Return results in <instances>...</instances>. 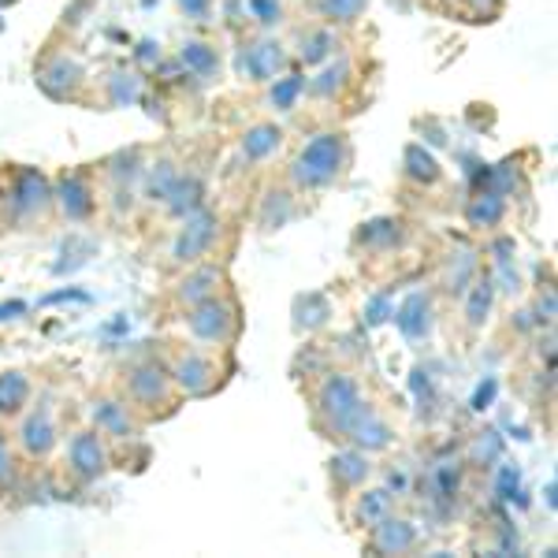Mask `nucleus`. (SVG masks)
<instances>
[{
    "label": "nucleus",
    "mask_w": 558,
    "mask_h": 558,
    "mask_svg": "<svg viewBox=\"0 0 558 558\" xmlns=\"http://www.w3.org/2000/svg\"><path fill=\"white\" fill-rule=\"evenodd\" d=\"M291 213H294L291 194H287V191H268L265 209H260V228H265V231L283 228V223L291 220Z\"/></svg>",
    "instance_id": "2f4dec72"
},
{
    "label": "nucleus",
    "mask_w": 558,
    "mask_h": 558,
    "mask_svg": "<svg viewBox=\"0 0 558 558\" xmlns=\"http://www.w3.org/2000/svg\"><path fill=\"white\" fill-rule=\"evenodd\" d=\"M502 458V436L499 432H481L470 447V462L473 465H495Z\"/></svg>",
    "instance_id": "4c0bfd02"
},
{
    "label": "nucleus",
    "mask_w": 558,
    "mask_h": 558,
    "mask_svg": "<svg viewBox=\"0 0 558 558\" xmlns=\"http://www.w3.org/2000/svg\"><path fill=\"white\" fill-rule=\"evenodd\" d=\"M465 4H470L476 15H495L502 8V0H465Z\"/></svg>",
    "instance_id": "de8ad7c7"
},
{
    "label": "nucleus",
    "mask_w": 558,
    "mask_h": 558,
    "mask_svg": "<svg viewBox=\"0 0 558 558\" xmlns=\"http://www.w3.org/2000/svg\"><path fill=\"white\" fill-rule=\"evenodd\" d=\"M172 387L186 395V399H205V395L216 387V365L205 354H179L172 365Z\"/></svg>",
    "instance_id": "9d476101"
},
{
    "label": "nucleus",
    "mask_w": 558,
    "mask_h": 558,
    "mask_svg": "<svg viewBox=\"0 0 558 558\" xmlns=\"http://www.w3.org/2000/svg\"><path fill=\"white\" fill-rule=\"evenodd\" d=\"M391 313H395L391 299H387V294H376V299H368V305H365V324H368V328H380Z\"/></svg>",
    "instance_id": "79ce46f5"
},
{
    "label": "nucleus",
    "mask_w": 558,
    "mask_h": 558,
    "mask_svg": "<svg viewBox=\"0 0 558 558\" xmlns=\"http://www.w3.org/2000/svg\"><path fill=\"white\" fill-rule=\"evenodd\" d=\"M476 279V257L473 254H462L454 257L451 265H447V294H465V287H470Z\"/></svg>",
    "instance_id": "e433bc0d"
},
{
    "label": "nucleus",
    "mask_w": 558,
    "mask_h": 558,
    "mask_svg": "<svg viewBox=\"0 0 558 558\" xmlns=\"http://www.w3.org/2000/svg\"><path fill=\"white\" fill-rule=\"evenodd\" d=\"M216 239H220V216L202 205L197 213L183 216V228L172 242V260L175 265H197L213 250Z\"/></svg>",
    "instance_id": "20e7f679"
},
{
    "label": "nucleus",
    "mask_w": 558,
    "mask_h": 558,
    "mask_svg": "<svg viewBox=\"0 0 558 558\" xmlns=\"http://www.w3.org/2000/svg\"><path fill=\"white\" fill-rule=\"evenodd\" d=\"M220 287H223V268L220 265H194L191 272L179 279L175 299L183 305H197V302L213 299V294H220Z\"/></svg>",
    "instance_id": "f3484780"
},
{
    "label": "nucleus",
    "mask_w": 558,
    "mask_h": 558,
    "mask_svg": "<svg viewBox=\"0 0 558 558\" xmlns=\"http://www.w3.org/2000/svg\"><path fill=\"white\" fill-rule=\"evenodd\" d=\"M495 387H499L495 380H484L481 387H476V395H473V407H476V410H484V407H488V402L495 399Z\"/></svg>",
    "instance_id": "a18cd8bd"
},
{
    "label": "nucleus",
    "mask_w": 558,
    "mask_h": 558,
    "mask_svg": "<svg viewBox=\"0 0 558 558\" xmlns=\"http://www.w3.org/2000/svg\"><path fill=\"white\" fill-rule=\"evenodd\" d=\"M365 410L362 387L350 373H328L317 391V413L324 421V428L336 432V436H347V428L354 425V417Z\"/></svg>",
    "instance_id": "f03ea898"
},
{
    "label": "nucleus",
    "mask_w": 558,
    "mask_h": 558,
    "mask_svg": "<svg viewBox=\"0 0 558 558\" xmlns=\"http://www.w3.org/2000/svg\"><path fill=\"white\" fill-rule=\"evenodd\" d=\"M402 172H407V179H413L417 186H432L439 183V175H444V168H439V160L432 157V153L425 146H407V153H402Z\"/></svg>",
    "instance_id": "393cba45"
},
{
    "label": "nucleus",
    "mask_w": 558,
    "mask_h": 558,
    "mask_svg": "<svg viewBox=\"0 0 558 558\" xmlns=\"http://www.w3.org/2000/svg\"><path fill=\"white\" fill-rule=\"evenodd\" d=\"M547 507L555 510V481H547Z\"/></svg>",
    "instance_id": "603ef678"
},
{
    "label": "nucleus",
    "mask_w": 558,
    "mask_h": 558,
    "mask_svg": "<svg viewBox=\"0 0 558 558\" xmlns=\"http://www.w3.org/2000/svg\"><path fill=\"white\" fill-rule=\"evenodd\" d=\"M428 488H432V499H454L458 488H462V465L439 462L436 470L428 473Z\"/></svg>",
    "instance_id": "7c9ffc66"
},
{
    "label": "nucleus",
    "mask_w": 558,
    "mask_h": 558,
    "mask_svg": "<svg viewBox=\"0 0 558 558\" xmlns=\"http://www.w3.org/2000/svg\"><path fill=\"white\" fill-rule=\"evenodd\" d=\"M502 216H507V197L495 194V191H481L470 205H465V223H470V228H476V231L499 228Z\"/></svg>",
    "instance_id": "aec40b11"
},
{
    "label": "nucleus",
    "mask_w": 558,
    "mask_h": 558,
    "mask_svg": "<svg viewBox=\"0 0 558 558\" xmlns=\"http://www.w3.org/2000/svg\"><path fill=\"white\" fill-rule=\"evenodd\" d=\"M26 402H31V376L23 368L0 373V417H20Z\"/></svg>",
    "instance_id": "412c9836"
},
{
    "label": "nucleus",
    "mask_w": 558,
    "mask_h": 558,
    "mask_svg": "<svg viewBox=\"0 0 558 558\" xmlns=\"http://www.w3.org/2000/svg\"><path fill=\"white\" fill-rule=\"evenodd\" d=\"M350 71H354V68H350V60H347V57L331 60V64L324 68L317 78H310V94H317V97H336L339 89L347 86Z\"/></svg>",
    "instance_id": "c85d7f7f"
},
{
    "label": "nucleus",
    "mask_w": 558,
    "mask_h": 558,
    "mask_svg": "<svg viewBox=\"0 0 558 558\" xmlns=\"http://www.w3.org/2000/svg\"><path fill=\"white\" fill-rule=\"evenodd\" d=\"M357 242H362L365 250H395L402 242V223L395 220V216H376V220L362 223Z\"/></svg>",
    "instance_id": "a878e982"
},
{
    "label": "nucleus",
    "mask_w": 558,
    "mask_h": 558,
    "mask_svg": "<svg viewBox=\"0 0 558 558\" xmlns=\"http://www.w3.org/2000/svg\"><path fill=\"white\" fill-rule=\"evenodd\" d=\"M8 205H12V213L23 216V220L41 216L52 205V183L38 172V168H23L12 183V197H8Z\"/></svg>",
    "instance_id": "1a4fd4ad"
},
{
    "label": "nucleus",
    "mask_w": 558,
    "mask_h": 558,
    "mask_svg": "<svg viewBox=\"0 0 558 558\" xmlns=\"http://www.w3.org/2000/svg\"><path fill=\"white\" fill-rule=\"evenodd\" d=\"M12 476H15V462H12V451H8V454H0V488L12 484Z\"/></svg>",
    "instance_id": "09e8293b"
},
{
    "label": "nucleus",
    "mask_w": 558,
    "mask_h": 558,
    "mask_svg": "<svg viewBox=\"0 0 558 558\" xmlns=\"http://www.w3.org/2000/svg\"><path fill=\"white\" fill-rule=\"evenodd\" d=\"M373 0H320V15L331 23H354Z\"/></svg>",
    "instance_id": "58836bf2"
},
{
    "label": "nucleus",
    "mask_w": 558,
    "mask_h": 558,
    "mask_svg": "<svg viewBox=\"0 0 558 558\" xmlns=\"http://www.w3.org/2000/svg\"><path fill=\"white\" fill-rule=\"evenodd\" d=\"M373 533V551L376 555H410L417 547V525L407 518H391L387 514L380 525L368 529Z\"/></svg>",
    "instance_id": "dca6fc26"
},
{
    "label": "nucleus",
    "mask_w": 558,
    "mask_h": 558,
    "mask_svg": "<svg viewBox=\"0 0 558 558\" xmlns=\"http://www.w3.org/2000/svg\"><path fill=\"white\" fill-rule=\"evenodd\" d=\"M536 324H555V291L539 294V302H536Z\"/></svg>",
    "instance_id": "c03bdc74"
},
{
    "label": "nucleus",
    "mask_w": 558,
    "mask_h": 558,
    "mask_svg": "<svg viewBox=\"0 0 558 558\" xmlns=\"http://www.w3.org/2000/svg\"><path fill=\"white\" fill-rule=\"evenodd\" d=\"M279 146H283V131L276 123H254L242 134V157L246 160H268Z\"/></svg>",
    "instance_id": "b1692460"
},
{
    "label": "nucleus",
    "mask_w": 558,
    "mask_h": 558,
    "mask_svg": "<svg viewBox=\"0 0 558 558\" xmlns=\"http://www.w3.org/2000/svg\"><path fill=\"white\" fill-rule=\"evenodd\" d=\"M186 328H191V336L197 339V343L228 347L231 339L239 336V310H235V302H228V299H220V294H213V299L191 305Z\"/></svg>",
    "instance_id": "7ed1b4c3"
},
{
    "label": "nucleus",
    "mask_w": 558,
    "mask_h": 558,
    "mask_svg": "<svg viewBox=\"0 0 558 558\" xmlns=\"http://www.w3.org/2000/svg\"><path fill=\"white\" fill-rule=\"evenodd\" d=\"M407 488H410V476L402 473V470H395L391 476H387V492H399V495H402Z\"/></svg>",
    "instance_id": "8fccbe9b"
},
{
    "label": "nucleus",
    "mask_w": 558,
    "mask_h": 558,
    "mask_svg": "<svg viewBox=\"0 0 558 558\" xmlns=\"http://www.w3.org/2000/svg\"><path fill=\"white\" fill-rule=\"evenodd\" d=\"M302 89H305L302 75H279V78H272V94H268V97H272V105L279 108V112H294Z\"/></svg>",
    "instance_id": "f704fd0d"
},
{
    "label": "nucleus",
    "mask_w": 558,
    "mask_h": 558,
    "mask_svg": "<svg viewBox=\"0 0 558 558\" xmlns=\"http://www.w3.org/2000/svg\"><path fill=\"white\" fill-rule=\"evenodd\" d=\"M250 12L260 26H276L283 15V0H250Z\"/></svg>",
    "instance_id": "a19ab883"
},
{
    "label": "nucleus",
    "mask_w": 558,
    "mask_h": 558,
    "mask_svg": "<svg viewBox=\"0 0 558 558\" xmlns=\"http://www.w3.org/2000/svg\"><path fill=\"white\" fill-rule=\"evenodd\" d=\"M492 305H495V279L484 276V279H473L470 287H465V324L476 331L484 328L492 317Z\"/></svg>",
    "instance_id": "5701e85b"
},
{
    "label": "nucleus",
    "mask_w": 558,
    "mask_h": 558,
    "mask_svg": "<svg viewBox=\"0 0 558 558\" xmlns=\"http://www.w3.org/2000/svg\"><path fill=\"white\" fill-rule=\"evenodd\" d=\"M128 395L134 407H165L172 399V376L165 373L157 362H142L128 373Z\"/></svg>",
    "instance_id": "0eeeda50"
},
{
    "label": "nucleus",
    "mask_w": 558,
    "mask_h": 558,
    "mask_svg": "<svg viewBox=\"0 0 558 558\" xmlns=\"http://www.w3.org/2000/svg\"><path fill=\"white\" fill-rule=\"evenodd\" d=\"M108 179H112L116 186H131L142 179V160H138V149H128V153H116L112 160H108Z\"/></svg>",
    "instance_id": "72a5a7b5"
},
{
    "label": "nucleus",
    "mask_w": 558,
    "mask_h": 558,
    "mask_svg": "<svg viewBox=\"0 0 558 558\" xmlns=\"http://www.w3.org/2000/svg\"><path fill=\"white\" fill-rule=\"evenodd\" d=\"M350 149H347V138L339 131H324L317 138H310L302 146V153L294 157L291 165V183L299 191H320V186L336 183L339 172H343Z\"/></svg>",
    "instance_id": "f257e3e1"
},
{
    "label": "nucleus",
    "mask_w": 558,
    "mask_h": 558,
    "mask_svg": "<svg viewBox=\"0 0 558 558\" xmlns=\"http://www.w3.org/2000/svg\"><path fill=\"white\" fill-rule=\"evenodd\" d=\"M68 470L86 484L101 481V476L108 473V447H105L101 432L83 428L68 439Z\"/></svg>",
    "instance_id": "39448f33"
},
{
    "label": "nucleus",
    "mask_w": 558,
    "mask_h": 558,
    "mask_svg": "<svg viewBox=\"0 0 558 558\" xmlns=\"http://www.w3.org/2000/svg\"><path fill=\"white\" fill-rule=\"evenodd\" d=\"M0 454H8V436H4V428H0Z\"/></svg>",
    "instance_id": "864d4df0"
},
{
    "label": "nucleus",
    "mask_w": 558,
    "mask_h": 558,
    "mask_svg": "<svg viewBox=\"0 0 558 558\" xmlns=\"http://www.w3.org/2000/svg\"><path fill=\"white\" fill-rule=\"evenodd\" d=\"M52 202H57V209L64 213V220H89V213H94V191H89V179L78 175V172H68L57 179V186H52Z\"/></svg>",
    "instance_id": "9b49d317"
},
{
    "label": "nucleus",
    "mask_w": 558,
    "mask_h": 558,
    "mask_svg": "<svg viewBox=\"0 0 558 558\" xmlns=\"http://www.w3.org/2000/svg\"><path fill=\"white\" fill-rule=\"evenodd\" d=\"M89 421H94V428L101 432L105 439H134L138 436V425H134V417H131V407L120 399H97L94 407H89Z\"/></svg>",
    "instance_id": "ddd939ff"
},
{
    "label": "nucleus",
    "mask_w": 558,
    "mask_h": 558,
    "mask_svg": "<svg viewBox=\"0 0 558 558\" xmlns=\"http://www.w3.org/2000/svg\"><path fill=\"white\" fill-rule=\"evenodd\" d=\"M287 71V49L272 38H260L254 45H242L239 52V75L254 78V83H272L276 75Z\"/></svg>",
    "instance_id": "423d86ee"
},
{
    "label": "nucleus",
    "mask_w": 558,
    "mask_h": 558,
    "mask_svg": "<svg viewBox=\"0 0 558 558\" xmlns=\"http://www.w3.org/2000/svg\"><path fill=\"white\" fill-rule=\"evenodd\" d=\"M368 473H373V465H368V454L357 451V447H347V451H339L331 458V476H336L339 488H362L368 481Z\"/></svg>",
    "instance_id": "4be33fe9"
},
{
    "label": "nucleus",
    "mask_w": 558,
    "mask_h": 558,
    "mask_svg": "<svg viewBox=\"0 0 558 558\" xmlns=\"http://www.w3.org/2000/svg\"><path fill=\"white\" fill-rule=\"evenodd\" d=\"M0 4H12V0H0Z\"/></svg>",
    "instance_id": "5fc2aeb1"
},
{
    "label": "nucleus",
    "mask_w": 558,
    "mask_h": 558,
    "mask_svg": "<svg viewBox=\"0 0 558 558\" xmlns=\"http://www.w3.org/2000/svg\"><path fill=\"white\" fill-rule=\"evenodd\" d=\"M347 436H350V444L357 447V451H365V454H376V451H387V447L395 444V432L391 425L376 413L373 407H365L362 413L354 417V425L347 428Z\"/></svg>",
    "instance_id": "2eb2a0df"
},
{
    "label": "nucleus",
    "mask_w": 558,
    "mask_h": 558,
    "mask_svg": "<svg viewBox=\"0 0 558 558\" xmlns=\"http://www.w3.org/2000/svg\"><path fill=\"white\" fill-rule=\"evenodd\" d=\"M205 205V183L197 179L194 172H179V179H175V186L168 191V197H165V209L175 216V220H183V216H191V213H197Z\"/></svg>",
    "instance_id": "a211bd4d"
},
{
    "label": "nucleus",
    "mask_w": 558,
    "mask_h": 558,
    "mask_svg": "<svg viewBox=\"0 0 558 558\" xmlns=\"http://www.w3.org/2000/svg\"><path fill=\"white\" fill-rule=\"evenodd\" d=\"M395 324H399V331L410 339V343H421V339L432 336V328H436V310H432V299L425 291H413L402 299L399 310L391 313Z\"/></svg>",
    "instance_id": "f8f14e48"
},
{
    "label": "nucleus",
    "mask_w": 558,
    "mask_h": 558,
    "mask_svg": "<svg viewBox=\"0 0 558 558\" xmlns=\"http://www.w3.org/2000/svg\"><path fill=\"white\" fill-rule=\"evenodd\" d=\"M175 179H179V168L172 165V160H157V165L142 168V191H146V197L153 205L157 202L165 205V197L175 186Z\"/></svg>",
    "instance_id": "cd10ccee"
},
{
    "label": "nucleus",
    "mask_w": 558,
    "mask_h": 558,
    "mask_svg": "<svg viewBox=\"0 0 558 558\" xmlns=\"http://www.w3.org/2000/svg\"><path fill=\"white\" fill-rule=\"evenodd\" d=\"M328 317H331V305L328 299H320V294H305V299H299V305H294V324L305 331L324 328Z\"/></svg>",
    "instance_id": "c756f323"
},
{
    "label": "nucleus",
    "mask_w": 558,
    "mask_h": 558,
    "mask_svg": "<svg viewBox=\"0 0 558 558\" xmlns=\"http://www.w3.org/2000/svg\"><path fill=\"white\" fill-rule=\"evenodd\" d=\"M26 305L23 302H12V305H0V320H12V313H23Z\"/></svg>",
    "instance_id": "3c124183"
},
{
    "label": "nucleus",
    "mask_w": 558,
    "mask_h": 558,
    "mask_svg": "<svg viewBox=\"0 0 558 558\" xmlns=\"http://www.w3.org/2000/svg\"><path fill=\"white\" fill-rule=\"evenodd\" d=\"M83 83H86V71H83V64H78L75 57H68V52H57V57H49L38 68V86L49 97H57V101L75 97Z\"/></svg>",
    "instance_id": "6e6552de"
},
{
    "label": "nucleus",
    "mask_w": 558,
    "mask_h": 558,
    "mask_svg": "<svg viewBox=\"0 0 558 558\" xmlns=\"http://www.w3.org/2000/svg\"><path fill=\"white\" fill-rule=\"evenodd\" d=\"M514 186H518V165H514V160H502V165H495L488 172V191L507 197Z\"/></svg>",
    "instance_id": "ea45409f"
},
{
    "label": "nucleus",
    "mask_w": 558,
    "mask_h": 558,
    "mask_svg": "<svg viewBox=\"0 0 558 558\" xmlns=\"http://www.w3.org/2000/svg\"><path fill=\"white\" fill-rule=\"evenodd\" d=\"M336 49H339V41H336V34H331V31H310L302 38V60L310 68L313 64H324V60H328Z\"/></svg>",
    "instance_id": "473e14b6"
},
{
    "label": "nucleus",
    "mask_w": 558,
    "mask_h": 558,
    "mask_svg": "<svg viewBox=\"0 0 558 558\" xmlns=\"http://www.w3.org/2000/svg\"><path fill=\"white\" fill-rule=\"evenodd\" d=\"M108 97H112V105H134L142 97V78L134 71H116L108 78Z\"/></svg>",
    "instance_id": "c9c22d12"
},
{
    "label": "nucleus",
    "mask_w": 558,
    "mask_h": 558,
    "mask_svg": "<svg viewBox=\"0 0 558 558\" xmlns=\"http://www.w3.org/2000/svg\"><path fill=\"white\" fill-rule=\"evenodd\" d=\"M179 60H183V68L191 71L194 78H202V83H209V78L220 75V52H216V45L209 41H183L179 45Z\"/></svg>",
    "instance_id": "6ab92c4d"
},
{
    "label": "nucleus",
    "mask_w": 558,
    "mask_h": 558,
    "mask_svg": "<svg viewBox=\"0 0 558 558\" xmlns=\"http://www.w3.org/2000/svg\"><path fill=\"white\" fill-rule=\"evenodd\" d=\"M391 514V492L387 488H368L357 495V502H354V521L362 529H373V525H380V521Z\"/></svg>",
    "instance_id": "bb28decb"
},
{
    "label": "nucleus",
    "mask_w": 558,
    "mask_h": 558,
    "mask_svg": "<svg viewBox=\"0 0 558 558\" xmlns=\"http://www.w3.org/2000/svg\"><path fill=\"white\" fill-rule=\"evenodd\" d=\"M213 0H179V8H183L186 15H194V20H202L205 12H209Z\"/></svg>",
    "instance_id": "49530a36"
},
{
    "label": "nucleus",
    "mask_w": 558,
    "mask_h": 558,
    "mask_svg": "<svg viewBox=\"0 0 558 558\" xmlns=\"http://www.w3.org/2000/svg\"><path fill=\"white\" fill-rule=\"evenodd\" d=\"M20 447L31 458L52 454V447H57V421H52V410L49 407H38V410H31L23 417V425H20Z\"/></svg>",
    "instance_id": "4468645a"
},
{
    "label": "nucleus",
    "mask_w": 558,
    "mask_h": 558,
    "mask_svg": "<svg viewBox=\"0 0 558 558\" xmlns=\"http://www.w3.org/2000/svg\"><path fill=\"white\" fill-rule=\"evenodd\" d=\"M521 488V473L518 465H502L499 476H495V492H499V499H514V492Z\"/></svg>",
    "instance_id": "37998d69"
}]
</instances>
